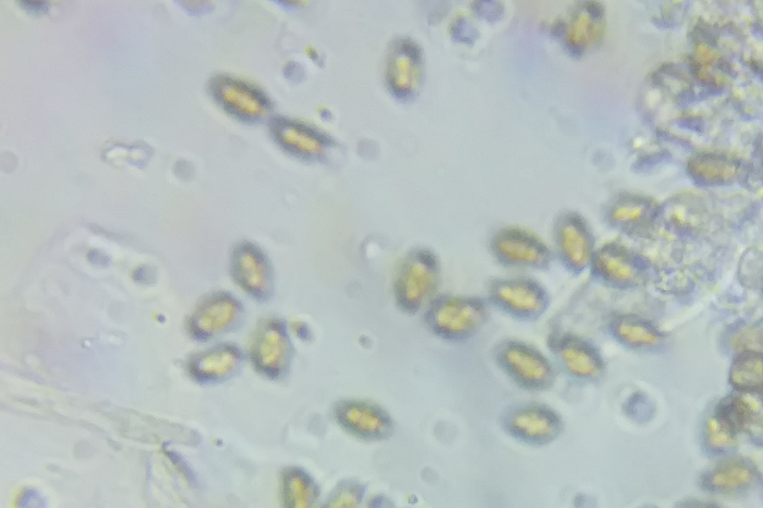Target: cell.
Segmentation results:
<instances>
[{
  "mask_svg": "<svg viewBox=\"0 0 763 508\" xmlns=\"http://www.w3.org/2000/svg\"><path fill=\"white\" fill-rule=\"evenodd\" d=\"M336 423L353 438L364 441H380L389 438L394 423L388 412L378 404L351 398L341 401L334 411Z\"/></svg>",
  "mask_w": 763,
  "mask_h": 508,
  "instance_id": "3",
  "label": "cell"
},
{
  "mask_svg": "<svg viewBox=\"0 0 763 508\" xmlns=\"http://www.w3.org/2000/svg\"><path fill=\"white\" fill-rule=\"evenodd\" d=\"M512 435L531 442L550 441L559 436L563 424L552 409L525 406L512 411L506 420Z\"/></svg>",
  "mask_w": 763,
  "mask_h": 508,
  "instance_id": "7",
  "label": "cell"
},
{
  "mask_svg": "<svg viewBox=\"0 0 763 508\" xmlns=\"http://www.w3.org/2000/svg\"><path fill=\"white\" fill-rule=\"evenodd\" d=\"M261 342V357L265 368L279 373L287 367L290 360L291 346L288 338L280 327H271Z\"/></svg>",
  "mask_w": 763,
  "mask_h": 508,
  "instance_id": "21",
  "label": "cell"
},
{
  "mask_svg": "<svg viewBox=\"0 0 763 508\" xmlns=\"http://www.w3.org/2000/svg\"><path fill=\"white\" fill-rule=\"evenodd\" d=\"M680 508H719L712 504H707V502H701V501H690L686 502L683 506H680Z\"/></svg>",
  "mask_w": 763,
  "mask_h": 508,
  "instance_id": "27",
  "label": "cell"
},
{
  "mask_svg": "<svg viewBox=\"0 0 763 508\" xmlns=\"http://www.w3.org/2000/svg\"><path fill=\"white\" fill-rule=\"evenodd\" d=\"M238 258L239 267L250 286L254 289H264L269 283V271L263 256L252 247H244L239 251Z\"/></svg>",
  "mask_w": 763,
  "mask_h": 508,
  "instance_id": "23",
  "label": "cell"
},
{
  "mask_svg": "<svg viewBox=\"0 0 763 508\" xmlns=\"http://www.w3.org/2000/svg\"><path fill=\"white\" fill-rule=\"evenodd\" d=\"M215 95L222 105L238 117L258 119L269 112V103L261 92L242 81L222 78L216 81Z\"/></svg>",
  "mask_w": 763,
  "mask_h": 508,
  "instance_id": "11",
  "label": "cell"
},
{
  "mask_svg": "<svg viewBox=\"0 0 763 508\" xmlns=\"http://www.w3.org/2000/svg\"><path fill=\"white\" fill-rule=\"evenodd\" d=\"M440 286V267L427 250L413 251L401 262L394 281L396 304L408 314H417L432 304Z\"/></svg>",
  "mask_w": 763,
  "mask_h": 508,
  "instance_id": "1",
  "label": "cell"
},
{
  "mask_svg": "<svg viewBox=\"0 0 763 508\" xmlns=\"http://www.w3.org/2000/svg\"><path fill=\"white\" fill-rule=\"evenodd\" d=\"M558 238L560 249L571 266L583 269L590 264L593 256L592 239L580 217L566 216L560 222Z\"/></svg>",
  "mask_w": 763,
  "mask_h": 508,
  "instance_id": "14",
  "label": "cell"
},
{
  "mask_svg": "<svg viewBox=\"0 0 763 508\" xmlns=\"http://www.w3.org/2000/svg\"><path fill=\"white\" fill-rule=\"evenodd\" d=\"M422 54L413 42L402 40L390 49L386 76L392 90L399 95H411L422 83Z\"/></svg>",
  "mask_w": 763,
  "mask_h": 508,
  "instance_id": "6",
  "label": "cell"
},
{
  "mask_svg": "<svg viewBox=\"0 0 763 508\" xmlns=\"http://www.w3.org/2000/svg\"><path fill=\"white\" fill-rule=\"evenodd\" d=\"M604 20L597 4H587L574 15L568 30V40L575 48L586 49L601 40Z\"/></svg>",
  "mask_w": 763,
  "mask_h": 508,
  "instance_id": "16",
  "label": "cell"
},
{
  "mask_svg": "<svg viewBox=\"0 0 763 508\" xmlns=\"http://www.w3.org/2000/svg\"><path fill=\"white\" fill-rule=\"evenodd\" d=\"M695 177L708 183H727L737 177L738 163L728 156L715 154L695 155L689 161Z\"/></svg>",
  "mask_w": 763,
  "mask_h": 508,
  "instance_id": "19",
  "label": "cell"
},
{
  "mask_svg": "<svg viewBox=\"0 0 763 508\" xmlns=\"http://www.w3.org/2000/svg\"><path fill=\"white\" fill-rule=\"evenodd\" d=\"M594 265L599 275L613 283L635 286L643 281V273L634 256L620 245L609 244L599 250Z\"/></svg>",
  "mask_w": 763,
  "mask_h": 508,
  "instance_id": "12",
  "label": "cell"
},
{
  "mask_svg": "<svg viewBox=\"0 0 763 508\" xmlns=\"http://www.w3.org/2000/svg\"><path fill=\"white\" fill-rule=\"evenodd\" d=\"M716 412L721 414L739 435L761 438L763 411L759 392L734 393L718 404Z\"/></svg>",
  "mask_w": 763,
  "mask_h": 508,
  "instance_id": "9",
  "label": "cell"
},
{
  "mask_svg": "<svg viewBox=\"0 0 763 508\" xmlns=\"http://www.w3.org/2000/svg\"><path fill=\"white\" fill-rule=\"evenodd\" d=\"M495 304L517 315L541 313L547 304L545 294L537 283L528 280H500L490 288Z\"/></svg>",
  "mask_w": 763,
  "mask_h": 508,
  "instance_id": "8",
  "label": "cell"
},
{
  "mask_svg": "<svg viewBox=\"0 0 763 508\" xmlns=\"http://www.w3.org/2000/svg\"><path fill=\"white\" fill-rule=\"evenodd\" d=\"M650 201L636 196L621 199L613 207L612 218L620 225H639L651 212Z\"/></svg>",
  "mask_w": 763,
  "mask_h": 508,
  "instance_id": "24",
  "label": "cell"
},
{
  "mask_svg": "<svg viewBox=\"0 0 763 508\" xmlns=\"http://www.w3.org/2000/svg\"><path fill=\"white\" fill-rule=\"evenodd\" d=\"M689 213H690L689 211H686V215H689ZM689 217L690 216H688V218H686V223H688Z\"/></svg>",
  "mask_w": 763,
  "mask_h": 508,
  "instance_id": "28",
  "label": "cell"
},
{
  "mask_svg": "<svg viewBox=\"0 0 763 508\" xmlns=\"http://www.w3.org/2000/svg\"><path fill=\"white\" fill-rule=\"evenodd\" d=\"M730 346L739 354L760 353L762 354V329L761 326L749 325L734 333Z\"/></svg>",
  "mask_w": 763,
  "mask_h": 508,
  "instance_id": "25",
  "label": "cell"
},
{
  "mask_svg": "<svg viewBox=\"0 0 763 508\" xmlns=\"http://www.w3.org/2000/svg\"><path fill=\"white\" fill-rule=\"evenodd\" d=\"M613 330L620 341L631 347H654L663 341V335L656 327L637 316H619L614 320Z\"/></svg>",
  "mask_w": 763,
  "mask_h": 508,
  "instance_id": "17",
  "label": "cell"
},
{
  "mask_svg": "<svg viewBox=\"0 0 763 508\" xmlns=\"http://www.w3.org/2000/svg\"><path fill=\"white\" fill-rule=\"evenodd\" d=\"M494 253L510 265L543 266L549 261V250L541 239L522 229H504L493 240Z\"/></svg>",
  "mask_w": 763,
  "mask_h": 508,
  "instance_id": "5",
  "label": "cell"
},
{
  "mask_svg": "<svg viewBox=\"0 0 763 508\" xmlns=\"http://www.w3.org/2000/svg\"><path fill=\"white\" fill-rule=\"evenodd\" d=\"M277 141L287 150L301 156H321L326 151L324 136L308 125L290 119H279L274 124Z\"/></svg>",
  "mask_w": 763,
  "mask_h": 508,
  "instance_id": "15",
  "label": "cell"
},
{
  "mask_svg": "<svg viewBox=\"0 0 763 508\" xmlns=\"http://www.w3.org/2000/svg\"><path fill=\"white\" fill-rule=\"evenodd\" d=\"M428 329L445 340H462L477 332L488 318L483 300L463 296L436 297L425 309Z\"/></svg>",
  "mask_w": 763,
  "mask_h": 508,
  "instance_id": "2",
  "label": "cell"
},
{
  "mask_svg": "<svg viewBox=\"0 0 763 508\" xmlns=\"http://www.w3.org/2000/svg\"><path fill=\"white\" fill-rule=\"evenodd\" d=\"M361 500V486L354 483H345L332 493L323 508H359Z\"/></svg>",
  "mask_w": 763,
  "mask_h": 508,
  "instance_id": "26",
  "label": "cell"
},
{
  "mask_svg": "<svg viewBox=\"0 0 763 508\" xmlns=\"http://www.w3.org/2000/svg\"><path fill=\"white\" fill-rule=\"evenodd\" d=\"M498 359L512 379L531 389H542L554 380V369L549 360L537 351L519 341H506L500 344Z\"/></svg>",
  "mask_w": 763,
  "mask_h": 508,
  "instance_id": "4",
  "label": "cell"
},
{
  "mask_svg": "<svg viewBox=\"0 0 763 508\" xmlns=\"http://www.w3.org/2000/svg\"><path fill=\"white\" fill-rule=\"evenodd\" d=\"M557 349L566 370L577 378L594 379L602 374L604 363L601 355L580 338L561 337Z\"/></svg>",
  "mask_w": 763,
  "mask_h": 508,
  "instance_id": "13",
  "label": "cell"
},
{
  "mask_svg": "<svg viewBox=\"0 0 763 508\" xmlns=\"http://www.w3.org/2000/svg\"><path fill=\"white\" fill-rule=\"evenodd\" d=\"M739 434L726 419L716 411L706 420L705 439L715 451H727L738 445Z\"/></svg>",
  "mask_w": 763,
  "mask_h": 508,
  "instance_id": "22",
  "label": "cell"
},
{
  "mask_svg": "<svg viewBox=\"0 0 763 508\" xmlns=\"http://www.w3.org/2000/svg\"><path fill=\"white\" fill-rule=\"evenodd\" d=\"M729 381L739 392H759L763 386L762 354H739L730 368Z\"/></svg>",
  "mask_w": 763,
  "mask_h": 508,
  "instance_id": "20",
  "label": "cell"
},
{
  "mask_svg": "<svg viewBox=\"0 0 763 508\" xmlns=\"http://www.w3.org/2000/svg\"><path fill=\"white\" fill-rule=\"evenodd\" d=\"M759 475L754 463L749 460L728 457L708 469L702 477V485L715 493L734 494L751 488Z\"/></svg>",
  "mask_w": 763,
  "mask_h": 508,
  "instance_id": "10",
  "label": "cell"
},
{
  "mask_svg": "<svg viewBox=\"0 0 763 508\" xmlns=\"http://www.w3.org/2000/svg\"><path fill=\"white\" fill-rule=\"evenodd\" d=\"M318 499V486L310 475L299 468H291L283 478V502L286 508H314Z\"/></svg>",
  "mask_w": 763,
  "mask_h": 508,
  "instance_id": "18",
  "label": "cell"
}]
</instances>
